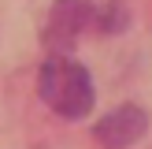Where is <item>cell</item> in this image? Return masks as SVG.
Returning a JSON list of instances; mask_svg holds the SVG:
<instances>
[{
  "label": "cell",
  "mask_w": 152,
  "mask_h": 149,
  "mask_svg": "<svg viewBox=\"0 0 152 149\" xmlns=\"http://www.w3.org/2000/svg\"><path fill=\"white\" fill-rule=\"evenodd\" d=\"M37 93L56 116L63 119H82L93 108V82L82 63L71 56H48L37 71Z\"/></svg>",
  "instance_id": "obj_1"
},
{
  "label": "cell",
  "mask_w": 152,
  "mask_h": 149,
  "mask_svg": "<svg viewBox=\"0 0 152 149\" xmlns=\"http://www.w3.org/2000/svg\"><path fill=\"white\" fill-rule=\"evenodd\" d=\"M145 131H148V116L141 108H134V104H123V108L108 112V116L96 123V138H100V145H108V149L134 145Z\"/></svg>",
  "instance_id": "obj_3"
},
{
  "label": "cell",
  "mask_w": 152,
  "mask_h": 149,
  "mask_svg": "<svg viewBox=\"0 0 152 149\" xmlns=\"http://www.w3.org/2000/svg\"><path fill=\"white\" fill-rule=\"evenodd\" d=\"M96 19L93 0H56L48 11V26H45V45L56 49V56H63V49H71L74 37Z\"/></svg>",
  "instance_id": "obj_2"
}]
</instances>
